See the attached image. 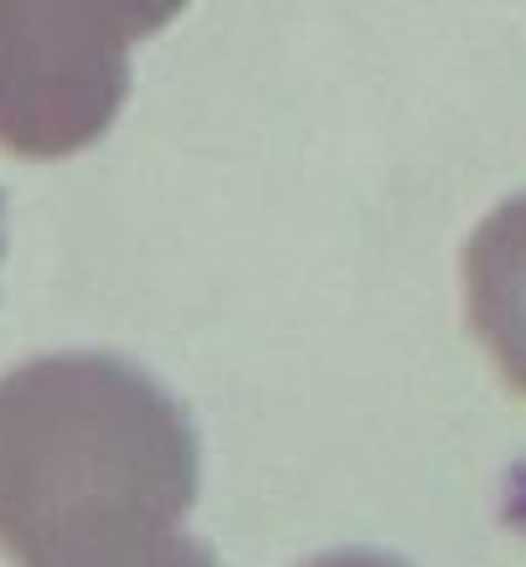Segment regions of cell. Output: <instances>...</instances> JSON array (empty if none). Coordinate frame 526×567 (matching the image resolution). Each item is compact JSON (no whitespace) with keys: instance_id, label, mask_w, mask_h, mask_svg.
<instances>
[{"instance_id":"obj_4","label":"cell","mask_w":526,"mask_h":567,"mask_svg":"<svg viewBox=\"0 0 526 567\" xmlns=\"http://www.w3.org/2000/svg\"><path fill=\"white\" fill-rule=\"evenodd\" d=\"M62 567H223L207 542L186 537V532H171L161 542H145V547H130V553H109V557H89V563H62Z\"/></svg>"},{"instance_id":"obj_6","label":"cell","mask_w":526,"mask_h":567,"mask_svg":"<svg viewBox=\"0 0 526 567\" xmlns=\"http://www.w3.org/2000/svg\"><path fill=\"white\" fill-rule=\"evenodd\" d=\"M0 254H6V233H0Z\"/></svg>"},{"instance_id":"obj_2","label":"cell","mask_w":526,"mask_h":567,"mask_svg":"<svg viewBox=\"0 0 526 567\" xmlns=\"http://www.w3.org/2000/svg\"><path fill=\"white\" fill-rule=\"evenodd\" d=\"M176 11L0 0V150L58 161L89 150L130 93V47Z\"/></svg>"},{"instance_id":"obj_1","label":"cell","mask_w":526,"mask_h":567,"mask_svg":"<svg viewBox=\"0 0 526 567\" xmlns=\"http://www.w3.org/2000/svg\"><path fill=\"white\" fill-rule=\"evenodd\" d=\"M196 506V429L114 351H52L0 377V553L89 563L181 532Z\"/></svg>"},{"instance_id":"obj_3","label":"cell","mask_w":526,"mask_h":567,"mask_svg":"<svg viewBox=\"0 0 526 567\" xmlns=\"http://www.w3.org/2000/svg\"><path fill=\"white\" fill-rule=\"evenodd\" d=\"M465 310L501 377L526 398V192L506 196L470 233Z\"/></svg>"},{"instance_id":"obj_5","label":"cell","mask_w":526,"mask_h":567,"mask_svg":"<svg viewBox=\"0 0 526 567\" xmlns=\"http://www.w3.org/2000/svg\"><path fill=\"white\" fill-rule=\"evenodd\" d=\"M305 567H408V563H398V557H388V553H331V557H316V563H305Z\"/></svg>"}]
</instances>
